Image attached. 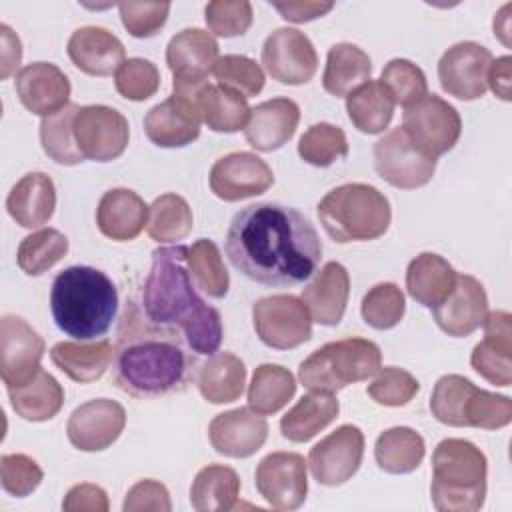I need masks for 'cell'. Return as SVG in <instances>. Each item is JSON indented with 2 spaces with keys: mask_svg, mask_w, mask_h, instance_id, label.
Returning <instances> with one entry per match:
<instances>
[{
  "mask_svg": "<svg viewBox=\"0 0 512 512\" xmlns=\"http://www.w3.org/2000/svg\"><path fill=\"white\" fill-rule=\"evenodd\" d=\"M224 248L238 272L264 286L300 284L316 272L322 258L312 222L278 202H256L236 212Z\"/></svg>",
  "mask_w": 512,
  "mask_h": 512,
  "instance_id": "1",
  "label": "cell"
},
{
  "mask_svg": "<svg viewBox=\"0 0 512 512\" xmlns=\"http://www.w3.org/2000/svg\"><path fill=\"white\" fill-rule=\"evenodd\" d=\"M186 254L188 246L182 244L152 252L140 306L150 324L178 332L194 354H214L224 334L222 318L198 296Z\"/></svg>",
  "mask_w": 512,
  "mask_h": 512,
  "instance_id": "2",
  "label": "cell"
},
{
  "mask_svg": "<svg viewBox=\"0 0 512 512\" xmlns=\"http://www.w3.org/2000/svg\"><path fill=\"white\" fill-rule=\"evenodd\" d=\"M194 360L178 332L148 322L134 300L126 302L114 346V380L136 398L178 392L192 376Z\"/></svg>",
  "mask_w": 512,
  "mask_h": 512,
  "instance_id": "3",
  "label": "cell"
},
{
  "mask_svg": "<svg viewBox=\"0 0 512 512\" xmlns=\"http://www.w3.org/2000/svg\"><path fill=\"white\" fill-rule=\"evenodd\" d=\"M50 310L56 326L76 340L104 336L118 310L114 282L98 268L70 266L62 270L50 290Z\"/></svg>",
  "mask_w": 512,
  "mask_h": 512,
  "instance_id": "4",
  "label": "cell"
},
{
  "mask_svg": "<svg viewBox=\"0 0 512 512\" xmlns=\"http://www.w3.org/2000/svg\"><path fill=\"white\" fill-rule=\"evenodd\" d=\"M484 452L462 438L442 440L432 454V504L440 512H476L486 498Z\"/></svg>",
  "mask_w": 512,
  "mask_h": 512,
  "instance_id": "5",
  "label": "cell"
},
{
  "mask_svg": "<svg viewBox=\"0 0 512 512\" xmlns=\"http://www.w3.org/2000/svg\"><path fill=\"white\" fill-rule=\"evenodd\" d=\"M326 234L340 244L380 238L392 220L388 198L374 186L350 182L332 188L318 202Z\"/></svg>",
  "mask_w": 512,
  "mask_h": 512,
  "instance_id": "6",
  "label": "cell"
},
{
  "mask_svg": "<svg viewBox=\"0 0 512 512\" xmlns=\"http://www.w3.org/2000/svg\"><path fill=\"white\" fill-rule=\"evenodd\" d=\"M382 366L378 344L366 338H344L314 350L298 368V378L310 392L334 394L348 384L372 378Z\"/></svg>",
  "mask_w": 512,
  "mask_h": 512,
  "instance_id": "7",
  "label": "cell"
},
{
  "mask_svg": "<svg viewBox=\"0 0 512 512\" xmlns=\"http://www.w3.org/2000/svg\"><path fill=\"white\" fill-rule=\"evenodd\" d=\"M430 410L438 422L454 428L498 430L512 422L508 396L480 390L460 374H446L434 384Z\"/></svg>",
  "mask_w": 512,
  "mask_h": 512,
  "instance_id": "8",
  "label": "cell"
},
{
  "mask_svg": "<svg viewBox=\"0 0 512 512\" xmlns=\"http://www.w3.org/2000/svg\"><path fill=\"white\" fill-rule=\"evenodd\" d=\"M402 128L424 154L438 158L458 142L462 120L452 104L436 94H426L404 108Z\"/></svg>",
  "mask_w": 512,
  "mask_h": 512,
  "instance_id": "9",
  "label": "cell"
},
{
  "mask_svg": "<svg viewBox=\"0 0 512 512\" xmlns=\"http://www.w3.org/2000/svg\"><path fill=\"white\" fill-rule=\"evenodd\" d=\"M252 322L258 338L276 350H290L312 338L310 312L292 294H274L256 300Z\"/></svg>",
  "mask_w": 512,
  "mask_h": 512,
  "instance_id": "10",
  "label": "cell"
},
{
  "mask_svg": "<svg viewBox=\"0 0 512 512\" xmlns=\"http://www.w3.org/2000/svg\"><path fill=\"white\" fill-rule=\"evenodd\" d=\"M374 168L388 184L414 190L428 184L436 172V158L424 154L402 126L386 132L372 150Z\"/></svg>",
  "mask_w": 512,
  "mask_h": 512,
  "instance_id": "11",
  "label": "cell"
},
{
  "mask_svg": "<svg viewBox=\"0 0 512 512\" xmlns=\"http://www.w3.org/2000/svg\"><path fill=\"white\" fill-rule=\"evenodd\" d=\"M218 42L202 28H184L166 46V64L174 76L172 92L188 94L204 84L218 62Z\"/></svg>",
  "mask_w": 512,
  "mask_h": 512,
  "instance_id": "12",
  "label": "cell"
},
{
  "mask_svg": "<svg viewBox=\"0 0 512 512\" xmlns=\"http://www.w3.org/2000/svg\"><path fill=\"white\" fill-rule=\"evenodd\" d=\"M72 126L76 144L86 160L110 162L122 156L128 146V120L110 106H80Z\"/></svg>",
  "mask_w": 512,
  "mask_h": 512,
  "instance_id": "13",
  "label": "cell"
},
{
  "mask_svg": "<svg viewBox=\"0 0 512 512\" xmlns=\"http://www.w3.org/2000/svg\"><path fill=\"white\" fill-rule=\"evenodd\" d=\"M262 64L280 84L300 86L314 78L318 70V54L304 32L296 28H278L264 40Z\"/></svg>",
  "mask_w": 512,
  "mask_h": 512,
  "instance_id": "14",
  "label": "cell"
},
{
  "mask_svg": "<svg viewBox=\"0 0 512 512\" xmlns=\"http://www.w3.org/2000/svg\"><path fill=\"white\" fill-rule=\"evenodd\" d=\"M364 456V434L358 426L344 424L310 448L308 466L318 484L340 486L350 480Z\"/></svg>",
  "mask_w": 512,
  "mask_h": 512,
  "instance_id": "15",
  "label": "cell"
},
{
  "mask_svg": "<svg viewBox=\"0 0 512 512\" xmlns=\"http://www.w3.org/2000/svg\"><path fill=\"white\" fill-rule=\"evenodd\" d=\"M254 482L272 508L296 510L308 494L306 460L296 452H272L258 462Z\"/></svg>",
  "mask_w": 512,
  "mask_h": 512,
  "instance_id": "16",
  "label": "cell"
},
{
  "mask_svg": "<svg viewBox=\"0 0 512 512\" xmlns=\"http://www.w3.org/2000/svg\"><path fill=\"white\" fill-rule=\"evenodd\" d=\"M492 54L478 42H458L450 46L438 62V78L444 92L458 100L482 98L488 90V68Z\"/></svg>",
  "mask_w": 512,
  "mask_h": 512,
  "instance_id": "17",
  "label": "cell"
},
{
  "mask_svg": "<svg viewBox=\"0 0 512 512\" xmlns=\"http://www.w3.org/2000/svg\"><path fill=\"white\" fill-rule=\"evenodd\" d=\"M42 336L20 316L6 314L0 320V374L8 386L30 380L40 370L44 356Z\"/></svg>",
  "mask_w": 512,
  "mask_h": 512,
  "instance_id": "18",
  "label": "cell"
},
{
  "mask_svg": "<svg viewBox=\"0 0 512 512\" xmlns=\"http://www.w3.org/2000/svg\"><path fill=\"white\" fill-rule=\"evenodd\" d=\"M210 190L224 202L258 196L274 184L272 168L252 152H232L210 168Z\"/></svg>",
  "mask_w": 512,
  "mask_h": 512,
  "instance_id": "19",
  "label": "cell"
},
{
  "mask_svg": "<svg viewBox=\"0 0 512 512\" xmlns=\"http://www.w3.org/2000/svg\"><path fill=\"white\" fill-rule=\"evenodd\" d=\"M126 426L122 404L110 398H96L80 404L68 418L66 434L74 448L100 452L112 446Z\"/></svg>",
  "mask_w": 512,
  "mask_h": 512,
  "instance_id": "20",
  "label": "cell"
},
{
  "mask_svg": "<svg viewBox=\"0 0 512 512\" xmlns=\"http://www.w3.org/2000/svg\"><path fill=\"white\" fill-rule=\"evenodd\" d=\"M430 310L442 332L462 338L482 326L488 314V296L480 280L470 274H458L452 292Z\"/></svg>",
  "mask_w": 512,
  "mask_h": 512,
  "instance_id": "21",
  "label": "cell"
},
{
  "mask_svg": "<svg viewBox=\"0 0 512 512\" xmlns=\"http://www.w3.org/2000/svg\"><path fill=\"white\" fill-rule=\"evenodd\" d=\"M200 124L196 100L176 94L152 106L144 116V132L160 148H182L194 142L200 136Z\"/></svg>",
  "mask_w": 512,
  "mask_h": 512,
  "instance_id": "22",
  "label": "cell"
},
{
  "mask_svg": "<svg viewBox=\"0 0 512 512\" xmlns=\"http://www.w3.org/2000/svg\"><path fill=\"white\" fill-rule=\"evenodd\" d=\"M208 438L218 454L228 458H248L256 454L268 438V422L248 408H234L214 416Z\"/></svg>",
  "mask_w": 512,
  "mask_h": 512,
  "instance_id": "23",
  "label": "cell"
},
{
  "mask_svg": "<svg viewBox=\"0 0 512 512\" xmlns=\"http://www.w3.org/2000/svg\"><path fill=\"white\" fill-rule=\"evenodd\" d=\"M484 340L472 350V368L490 384H512V316L506 310H492L486 314Z\"/></svg>",
  "mask_w": 512,
  "mask_h": 512,
  "instance_id": "24",
  "label": "cell"
},
{
  "mask_svg": "<svg viewBox=\"0 0 512 512\" xmlns=\"http://www.w3.org/2000/svg\"><path fill=\"white\" fill-rule=\"evenodd\" d=\"M16 94L26 110L50 116L70 104V80L52 62H32L14 78Z\"/></svg>",
  "mask_w": 512,
  "mask_h": 512,
  "instance_id": "25",
  "label": "cell"
},
{
  "mask_svg": "<svg viewBox=\"0 0 512 512\" xmlns=\"http://www.w3.org/2000/svg\"><path fill=\"white\" fill-rule=\"evenodd\" d=\"M300 122V108L290 98H272L250 108L244 126L246 142L260 150L272 152L282 148L296 132Z\"/></svg>",
  "mask_w": 512,
  "mask_h": 512,
  "instance_id": "26",
  "label": "cell"
},
{
  "mask_svg": "<svg viewBox=\"0 0 512 512\" xmlns=\"http://www.w3.org/2000/svg\"><path fill=\"white\" fill-rule=\"evenodd\" d=\"M68 56L72 64L90 76L116 74L124 64V44L102 26H82L68 40Z\"/></svg>",
  "mask_w": 512,
  "mask_h": 512,
  "instance_id": "27",
  "label": "cell"
},
{
  "mask_svg": "<svg viewBox=\"0 0 512 512\" xmlns=\"http://www.w3.org/2000/svg\"><path fill=\"white\" fill-rule=\"evenodd\" d=\"M350 276L340 262H326L320 272L302 288L300 300L306 304L310 318L322 326H336L348 304Z\"/></svg>",
  "mask_w": 512,
  "mask_h": 512,
  "instance_id": "28",
  "label": "cell"
},
{
  "mask_svg": "<svg viewBox=\"0 0 512 512\" xmlns=\"http://www.w3.org/2000/svg\"><path fill=\"white\" fill-rule=\"evenodd\" d=\"M148 210L150 206L134 190L112 188L98 202L96 224L106 238L128 242L148 224Z\"/></svg>",
  "mask_w": 512,
  "mask_h": 512,
  "instance_id": "29",
  "label": "cell"
},
{
  "mask_svg": "<svg viewBox=\"0 0 512 512\" xmlns=\"http://www.w3.org/2000/svg\"><path fill=\"white\" fill-rule=\"evenodd\" d=\"M56 208V188L48 174L30 172L22 176L6 198V210L22 228L46 224Z\"/></svg>",
  "mask_w": 512,
  "mask_h": 512,
  "instance_id": "30",
  "label": "cell"
},
{
  "mask_svg": "<svg viewBox=\"0 0 512 512\" xmlns=\"http://www.w3.org/2000/svg\"><path fill=\"white\" fill-rule=\"evenodd\" d=\"M50 358L68 378L88 384L106 372L114 360V348L108 340L58 342L52 346Z\"/></svg>",
  "mask_w": 512,
  "mask_h": 512,
  "instance_id": "31",
  "label": "cell"
},
{
  "mask_svg": "<svg viewBox=\"0 0 512 512\" xmlns=\"http://www.w3.org/2000/svg\"><path fill=\"white\" fill-rule=\"evenodd\" d=\"M456 270L434 252L418 254L406 268V290L422 306H438L456 284Z\"/></svg>",
  "mask_w": 512,
  "mask_h": 512,
  "instance_id": "32",
  "label": "cell"
},
{
  "mask_svg": "<svg viewBox=\"0 0 512 512\" xmlns=\"http://www.w3.org/2000/svg\"><path fill=\"white\" fill-rule=\"evenodd\" d=\"M246 384V366L232 352H214L200 366L196 386L204 400L212 404H228L242 396Z\"/></svg>",
  "mask_w": 512,
  "mask_h": 512,
  "instance_id": "33",
  "label": "cell"
},
{
  "mask_svg": "<svg viewBox=\"0 0 512 512\" xmlns=\"http://www.w3.org/2000/svg\"><path fill=\"white\" fill-rule=\"evenodd\" d=\"M8 396L14 412L30 422L54 418L64 404V388L46 370H38L30 380L18 386H8Z\"/></svg>",
  "mask_w": 512,
  "mask_h": 512,
  "instance_id": "34",
  "label": "cell"
},
{
  "mask_svg": "<svg viewBox=\"0 0 512 512\" xmlns=\"http://www.w3.org/2000/svg\"><path fill=\"white\" fill-rule=\"evenodd\" d=\"M340 412L338 398L326 392H310L302 396L280 420V432L290 442H308L326 426H330Z\"/></svg>",
  "mask_w": 512,
  "mask_h": 512,
  "instance_id": "35",
  "label": "cell"
},
{
  "mask_svg": "<svg viewBox=\"0 0 512 512\" xmlns=\"http://www.w3.org/2000/svg\"><path fill=\"white\" fill-rule=\"evenodd\" d=\"M370 56L350 42H338L328 50L322 86L328 94L342 98L370 80Z\"/></svg>",
  "mask_w": 512,
  "mask_h": 512,
  "instance_id": "36",
  "label": "cell"
},
{
  "mask_svg": "<svg viewBox=\"0 0 512 512\" xmlns=\"http://www.w3.org/2000/svg\"><path fill=\"white\" fill-rule=\"evenodd\" d=\"M240 478L234 468L222 464L204 466L190 488V504L198 512H226L236 506Z\"/></svg>",
  "mask_w": 512,
  "mask_h": 512,
  "instance_id": "37",
  "label": "cell"
},
{
  "mask_svg": "<svg viewBox=\"0 0 512 512\" xmlns=\"http://www.w3.org/2000/svg\"><path fill=\"white\" fill-rule=\"evenodd\" d=\"M394 98L380 80H368L346 96L350 122L364 134H380L394 116Z\"/></svg>",
  "mask_w": 512,
  "mask_h": 512,
  "instance_id": "38",
  "label": "cell"
},
{
  "mask_svg": "<svg viewBox=\"0 0 512 512\" xmlns=\"http://www.w3.org/2000/svg\"><path fill=\"white\" fill-rule=\"evenodd\" d=\"M424 454V438L408 426H394L384 430L374 444L376 464L388 474L414 472L420 466Z\"/></svg>",
  "mask_w": 512,
  "mask_h": 512,
  "instance_id": "39",
  "label": "cell"
},
{
  "mask_svg": "<svg viewBox=\"0 0 512 512\" xmlns=\"http://www.w3.org/2000/svg\"><path fill=\"white\" fill-rule=\"evenodd\" d=\"M196 104L202 122L214 132H238L246 126L250 116V106L246 98L220 84L208 82L198 92Z\"/></svg>",
  "mask_w": 512,
  "mask_h": 512,
  "instance_id": "40",
  "label": "cell"
},
{
  "mask_svg": "<svg viewBox=\"0 0 512 512\" xmlns=\"http://www.w3.org/2000/svg\"><path fill=\"white\" fill-rule=\"evenodd\" d=\"M296 392V380L290 370L278 364H260L248 386V406L262 414H276Z\"/></svg>",
  "mask_w": 512,
  "mask_h": 512,
  "instance_id": "41",
  "label": "cell"
},
{
  "mask_svg": "<svg viewBox=\"0 0 512 512\" xmlns=\"http://www.w3.org/2000/svg\"><path fill=\"white\" fill-rule=\"evenodd\" d=\"M80 110L78 104L70 102L62 110L44 116L40 122V144L46 156L58 164L74 166L86 160L74 138V116Z\"/></svg>",
  "mask_w": 512,
  "mask_h": 512,
  "instance_id": "42",
  "label": "cell"
},
{
  "mask_svg": "<svg viewBox=\"0 0 512 512\" xmlns=\"http://www.w3.org/2000/svg\"><path fill=\"white\" fill-rule=\"evenodd\" d=\"M194 218L188 202L178 194L158 196L148 210V236L156 242H176L192 232Z\"/></svg>",
  "mask_w": 512,
  "mask_h": 512,
  "instance_id": "43",
  "label": "cell"
},
{
  "mask_svg": "<svg viewBox=\"0 0 512 512\" xmlns=\"http://www.w3.org/2000/svg\"><path fill=\"white\" fill-rule=\"evenodd\" d=\"M186 264L196 288H200L210 298L226 296L230 276L220 256V250L212 240L200 238L192 246H188Z\"/></svg>",
  "mask_w": 512,
  "mask_h": 512,
  "instance_id": "44",
  "label": "cell"
},
{
  "mask_svg": "<svg viewBox=\"0 0 512 512\" xmlns=\"http://www.w3.org/2000/svg\"><path fill=\"white\" fill-rule=\"evenodd\" d=\"M66 252L68 238L56 228H42L20 242L16 262L24 274L40 276L58 264Z\"/></svg>",
  "mask_w": 512,
  "mask_h": 512,
  "instance_id": "45",
  "label": "cell"
},
{
  "mask_svg": "<svg viewBox=\"0 0 512 512\" xmlns=\"http://www.w3.org/2000/svg\"><path fill=\"white\" fill-rule=\"evenodd\" d=\"M298 156L318 168H326L348 156V140L340 126L330 122L312 124L298 140Z\"/></svg>",
  "mask_w": 512,
  "mask_h": 512,
  "instance_id": "46",
  "label": "cell"
},
{
  "mask_svg": "<svg viewBox=\"0 0 512 512\" xmlns=\"http://www.w3.org/2000/svg\"><path fill=\"white\" fill-rule=\"evenodd\" d=\"M406 310L402 290L392 282H380L372 286L360 304L362 318L376 330H390L400 324Z\"/></svg>",
  "mask_w": 512,
  "mask_h": 512,
  "instance_id": "47",
  "label": "cell"
},
{
  "mask_svg": "<svg viewBox=\"0 0 512 512\" xmlns=\"http://www.w3.org/2000/svg\"><path fill=\"white\" fill-rule=\"evenodd\" d=\"M212 74L220 86L240 94L242 98L256 96L266 82L260 64H256V60L242 54L220 56Z\"/></svg>",
  "mask_w": 512,
  "mask_h": 512,
  "instance_id": "48",
  "label": "cell"
},
{
  "mask_svg": "<svg viewBox=\"0 0 512 512\" xmlns=\"http://www.w3.org/2000/svg\"><path fill=\"white\" fill-rule=\"evenodd\" d=\"M380 82L388 88L394 102L404 108L428 94L424 72L406 58L390 60L380 74Z\"/></svg>",
  "mask_w": 512,
  "mask_h": 512,
  "instance_id": "49",
  "label": "cell"
},
{
  "mask_svg": "<svg viewBox=\"0 0 512 512\" xmlns=\"http://www.w3.org/2000/svg\"><path fill=\"white\" fill-rule=\"evenodd\" d=\"M114 84L126 100L142 102L156 94L160 88V72L156 64L144 58H128L114 74Z\"/></svg>",
  "mask_w": 512,
  "mask_h": 512,
  "instance_id": "50",
  "label": "cell"
},
{
  "mask_svg": "<svg viewBox=\"0 0 512 512\" xmlns=\"http://www.w3.org/2000/svg\"><path fill=\"white\" fill-rule=\"evenodd\" d=\"M374 376L376 378L368 384L366 394L382 406H404L420 390L418 380L410 372L396 366L380 368Z\"/></svg>",
  "mask_w": 512,
  "mask_h": 512,
  "instance_id": "51",
  "label": "cell"
},
{
  "mask_svg": "<svg viewBox=\"0 0 512 512\" xmlns=\"http://www.w3.org/2000/svg\"><path fill=\"white\" fill-rule=\"evenodd\" d=\"M210 34L232 38L242 36L252 26V4L248 0H214L204 10Z\"/></svg>",
  "mask_w": 512,
  "mask_h": 512,
  "instance_id": "52",
  "label": "cell"
},
{
  "mask_svg": "<svg viewBox=\"0 0 512 512\" xmlns=\"http://www.w3.org/2000/svg\"><path fill=\"white\" fill-rule=\"evenodd\" d=\"M42 478V468L26 454H4L0 458V482L10 496L24 498L32 494Z\"/></svg>",
  "mask_w": 512,
  "mask_h": 512,
  "instance_id": "53",
  "label": "cell"
},
{
  "mask_svg": "<svg viewBox=\"0 0 512 512\" xmlns=\"http://www.w3.org/2000/svg\"><path fill=\"white\" fill-rule=\"evenodd\" d=\"M118 10L124 28L134 38H150L164 26L170 2H122Z\"/></svg>",
  "mask_w": 512,
  "mask_h": 512,
  "instance_id": "54",
  "label": "cell"
},
{
  "mask_svg": "<svg viewBox=\"0 0 512 512\" xmlns=\"http://www.w3.org/2000/svg\"><path fill=\"white\" fill-rule=\"evenodd\" d=\"M124 512H142V510H160V512H168L172 508L170 502V494L168 488L152 478L140 480L136 482L122 504Z\"/></svg>",
  "mask_w": 512,
  "mask_h": 512,
  "instance_id": "55",
  "label": "cell"
},
{
  "mask_svg": "<svg viewBox=\"0 0 512 512\" xmlns=\"http://www.w3.org/2000/svg\"><path fill=\"white\" fill-rule=\"evenodd\" d=\"M108 496L96 484H76L68 490L62 508L68 512H106L108 510Z\"/></svg>",
  "mask_w": 512,
  "mask_h": 512,
  "instance_id": "56",
  "label": "cell"
},
{
  "mask_svg": "<svg viewBox=\"0 0 512 512\" xmlns=\"http://www.w3.org/2000/svg\"><path fill=\"white\" fill-rule=\"evenodd\" d=\"M284 20L288 22H296V24H302V22H310L314 18H320L324 16L326 12H330L334 8L332 2H274L272 4Z\"/></svg>",
  "mask_w": 512,
  "mask_h": 512,
  "instance_id": "57",
  "label": "cell"
},
{
  "mask_svg": "<svg viewBox=\"0 0 512 512\" xmlns=\"http://www.w3.org/2000/svg\"><path fill=\"white\" fill-rule=\"evenodd\" d=\"M0 38H2V50H0V56H2V64L0 66H2V70H0V76L6 80L20 66L22 44H20V38L12 32V28L8 24L0 26Z\"/></svg>",
  "mask_w": 512,
  "mask_h": 512,
  "instance_id": "58",
  "label": "cell"
},
{
  "mask_svg": "<svg viewBox=\"0 0 512 512\" xmlns=\"http://www.w3.org/2000/svg\"><path fill=\"white\" fill-rule=\"evenodd\" d=\"M510 78H512V58L510 56H500L496 60H492L490 68H488V86L490 90L502 98L504 102H508L510 96Z\"/></svg>",
  "mask_w": 512,
  "mask_h": 512,
  "instance_id": "59",
  "label": "cell"
},
{
  "mask_svg": "<svg viewBox=\"0 0 512 512\" xmlns=\"http://www.w3.org/2000/svg\"><path fill=\"white\" fill-rule=\"evenodd\" d=\"M508 12H510V4L502 6V10L494 18V36H498L504 46H510V38H508V34H510V28H508L510 16H508Z\"/></svg>",
  "mask_w": 512,
  "mask_h": 512,
  "instance_id": "60",
  "label": "cell"
}]
</instances>
